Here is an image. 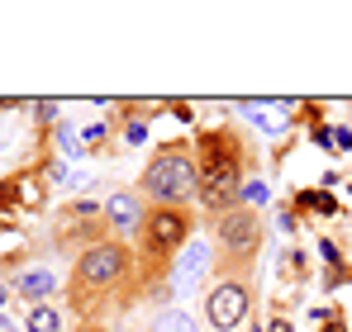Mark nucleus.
I'll use <instances>...</instances> for the list:
<instances>
[{"instance_id":"f257e3e1","label":"nucleus","mask_w":352,"mask_h":332,"mask_svg":"<svg viewBox=\"0 0 352 332\" xmlns=\"http://www.w3.org/2000/svg\"><path fill=\"white\" fill-rule=\"evenodd\" d=\"M143 294H148V285H143L138 252L119 237H105L72 261V276L62 285V309L76 323L105 328L110 318H124L133 304H143Z\"/></svg>"},{"instance_id":"f03ea898","label":"nucleus","mask_w":352,"mask_h":332,"mask_svg":"<svg viewBox=\"0 0 352 332\" xmlns=\"http://www.w3.org/2000/svg\"><path fill=\"white\" fill-rule=\"evenodd\" d=\"M190 143H195V171H200L195 200L210 214L234 209L243 185L257 180V147H252V138L238 123H214V128H200Z\"/></svg>"},{"instance_id":"7ed1b4c3","label":"nucleus","mask_w":352,"mask_h":332,"mask_svg":"<svg viewBox=\"0 0 352 332\" xmlns=\"http://www.w3.org/2000/svg\"><path fill=\"white\" fill-rule=\"evenodd\" d=\"M138 200L143 204H190L200 190V171H195V143L190 138H167L153 147V157L138 171Z\"/></svg>"},{"instance_id":"20e7f679","label":"nucleus","mask_w":352,"mask_h":332,"mask_svg":"<svg viewBox=\"0 0 352 332\" xmlns=\"http://www.w3.org/2000/svg\"><path fill=\"white\" fill-rule=\"evenodd\" d=\"M267 242V219L248 204H234L224 214H210V247H214V271H257ZM210 271V276H214Z\"/></svg>"},{"instance_id":"39448f33","label":"nucleus","mask_w":352,"mask_h":332,"mask_svg":"<svg viewBox=\"0 0 352 332\" xmlns=\"http://www.w3.org/2000/svg\"><path fill=\"white\" fill-rule=\"evenodd\" d=\"M257 313V271H214L200 294V323L210 332H238Z\"/></svg>"},{"instance_id":"423d86ee","label":"nucleus","mask_w":352,"mask_h":332,"mask_svg":"<svg viewBox=\"0 0 352 332\" xmlns=\"http://www.w3.org/2000/svg\"><path fill=\"white\" fill-rule=\"evenodd\" d=\"M210 271H214V247L205 237H190L186 252L172 261V299H190L210 285Z\"/></svg>"},{"instance_id":"0eeeda50","label":"nucleus","mask_w":352,"mask_h":332,"mask_svg":"<svg viewBox=\"0 0 352 332\" xmlns=\"http://www.w3.org/2000/svg\"><path fill=\"white\" fill-rule=\"evenodd\" d=\"M143 214H148V204L138 200V190H133V185H115V190L105 195V223H110V237H119V242L138 237Z\"/></svg>"},{"instance_id":"6e6552de","label":"nucleus","mask_w":352,"mask_h":332,"mask_svg":"<svg viewBox=\"0 0 352 332\" xmlns=\"http://www.w3.org/2000/svg\"><path fill=\"white\" fill-rule=\"evenodd\" d=\"M238 110L248 114L262 133H286L295 119V105L291 100H238Z\"/></svg>"},{"instance_id":"1a4fd4ad","label":"nucleus","mask_w":352,"mask_h":332,"mask_svg":"<svg viewBox=\"0 0 352 332\" xmlns=\"http://www.w3.org/2000/svg\"><path fill=\"white\" fill-rule=\"evenodd\" d=\"M10 289H14V299H29V309H34V304H53L58 276H53L48 266H29V271H19V276L10 280Z\"/></svg>"},{"instance_id":"9d476101","label":"nucleus","mask_w":352,"mask_h":332,"mask_svg":"<svg viewBox=\"0 0 352 332\" xmlns=\"http://www.w3.org/2000/svg\"><path fill=\"white\" fill-rule=\"evenodd\" d=\"M319 257H324V271H319L324 289H343V285H352V266H348L343 242H333V237L324 233V237H319Z\"/></svg>"},{"instance_id":"9b49d317","label":"nucleus","mask_w":352,"mask_h":332,"mask_svg":"<svg viewBox=\"0 0 352 332\" xmlns=\"http://www.w3.org/2000/svg\"><path fill=\"white\" fill-rule=\"evenodd\" d=\"M291 209L305 219V214H314V219H333L338 214V195L333 190H295V200H291Z\"/></svg>"},{"instance_id":"f8f14e48","label":"nucleus","mask_w":352,"mask_h":332,"mask_svg":"<svg viewBox=\"0 0 352 332\" xmlns=\"http://www.w3.org/2000/svg\"><path fill=\"white\" fill-rule=\"evenodd\" d=\"M148 332H205V323H200L190 309H176V304H167V309H157V313H153Z\"/></svg>"},{"instance_id":"ddd939ff","label":"nucleus","mask_w":352,"mask_h":332,"mask_svg":"<svg viewBox=\"0 0 352 332\" xmlns=\"http://www.w3.org/2000/svg\"><path fill=\"white\" fill-rule=\"evenodd\" d=\"M24 332H67V313L58 304H34L24 313Z\"/></svg>"},{"instance_id":"4468645a","label":"nucleus","mask_w":352,"mask_h":332,"mask_svg":"<svg viewBox=\"0 0 352 332\" xmlns=\"http://www.w3.org/2000/svg\"><path fill=\"white\" fill-rule=\"evenodd\" d=\"M309 276H314V271H309V257H305V247H286V252H281V280L300 289V285H305Z\"/></svg>"},{"instance_id":"2eb2a0df","label":"nucleus","mask_w":352,"mask_h":332,"mask_svg":"<svg viewBox=\"0 0 352 332\" xmlns=\"http://www.w3.org/2000/svg\"><path fill=\"white\" fill-rule=\"evenodd\" d=\"M53 143H58V152H62V157H86V143H81V138L72 133V123H67V119L58 123V133H53Z\"/></svg>"},{"instance_id":"dca6fc26","label":"nucleus","mask_w":352,"mask_h":332,"mask_svg":"<svg viewBox=\"0 0 352 332\" xmlns=\"http://www.w3.org/2000/svg\"><path fill=\"white\" fill-rule=\"evenodd\" d=\"M238 204H248V209H257V214H262V209L272 204V190H267V180H248V185H243V195H238Z\"/></svg>"},{"instance_id":"f3484780","label":"nucleus","mask_w":352,"mask_h":332,"mask_svg":"<svg viewBox=\"0 0 352 332\" xmlns=\"http://www.w3.org/2000/svg\"><path fill=\"white\" fill-rule=\"evenodd\" d=\"M29 110H34L38 123H62V100H34Z\"/></svg>"},{"instance_id":"a211bd4d","label":"nucleus","mask_w":352,"mask_h":332,"mask_svg":"<svg viewBox=\"0 0 352 332\" xmlns=\"http://www.w3.org/2000/svg\"><path fill=\"white\" fill-rule=\"evenodd\" d=\"M276 228H281L286 237H295V233H300V214L291 209V200H286V204H276Z\"/></svg>"},{"instance_id":"6ab92c4d","label":"nucleus","mask_w":352,"mask_h":332,"mask_svg":"<svg viewBox=\"0 0 352 332\" xmlns=\"http://www.w3.org/2000/svg\"><path fill=\"white\" fill-rule=\"evenodd\" d=\"M319 332H348V313H343V309H324Z\"/></svg>"},{"instance_id":"aec40b11","label":"nucleus","mask_w":352,"mask_h":332,"mask_svg":"<svg viewBox=\"0 0 352 332\" xmlns=\"http://www.w3.org/2000/svg\"><path fill=\"white\" fill-rule=\"evenodd\" d=\"M348 152H352V128L333 123V157H348Z\"/></svg>"},{"instance_id":"412c9836","label":"nucleus","mask_w":352,"mask_h":332,"mask_svg":"<svg viewBox=\"0 0 352 332\" xmlns=\"http://www.w3.org/2000/svg\"><path fill=\"white\" fill-rule=\"evenodd\" d=\"M19 204V180H0V214Z\"/></svg>"},{"instance_id":"4be33fe9","label":"nucleus","mask_w":352,"mask_h":332,"mask_svg":"<svg viewBox=\"0 0 352 332\" xmlns=\"http://www.w3.org/2000/svg\"><path fill=\"white\" fill-rule=\"evenodd\" d=\"M267 332H295L291 313H286V309H276V313H272V318H267Z\"/></svg>"},{"instance_id":"5701e85b","label":"nucleus","mask_w":352,"mask_h":332,"mask_svg":"<svg viewBox=\"0 0 352 332\" xmlns=\"http://www.w3.org/2000/svg\"><path fill=\"white\" fill-rule=\"evenodd\" d=\"M167 114H176L181 123H190V119H195V105H190V100H167Z\"/></svg>"},{"instance_id":"b1692460","label":"nucleus","mask_w":352,"mask_h":332,"mask_svg":"<svg viewBox=\"0 0 352 332\" xmlns=\"http://www.w3.org/2000/svg\"><path fill=\"white\" fill-rule=\"evenodd\" d=\"M10 304H14V289H10V280L0 276V313H10Z\"/></svg>"},{"instance_id":"393cba45","label":"nucleus","mask_w":352,"mask_h":332,"mask_svg":"<svg viewBox=\"0 0 352 332\" xmlns=\"http://www.w3.org/2000/svg\"><path fill=\"white\" fill-rule=\"evenodd\" d=\"M67 332H110V328H100V323H76V328H67Z\"/></svg>"},{"instance_id":"a878e982","label":"nucleus","mask_w":352,"mask_h":332,"mask_svg":"<svg viewBox=\"0 0 352 332\" xmlns=\"http://www.w3.org/2000/svg\"><path fill=\"white\" fill-rule=\"evenodd\" d=\"M0 332H19V328H14V318H10V313H0Z\"/></svg>"},{"instance_id":"bb28decb","label":"nucleus","mask_w":352,"mask_h":332,"mask_svg":"<svg viewBox=\"0 0 352 332\" xmlns=\"http://www.w3.org/2000/svg\"><path fill=\"white\" fill-rule=\"evenodd\" d=\"M248 332H267V323H257V313H252V323H248Z\"/></svg>"},{"instance_id":"cd10ccee","label":"nucleus","mask_w":352,"mask_h":332,"mask_svg":"<svg viewBox=\"0 0 352 332\" xmlns=\"http://www.w3.org/2000/svg\"><path fill=\"white\" fill-rule=\"evenodd\" d=\"M348 195H352V176H348Z\"/></svg>"},{"instance_id":"c85d7f7f","label":"nucleus","mask_w":352,"mask_h":332,"mask_svg":"<svg viewBox=\"0 0 352 332\" xmlns=\"http://www.w3.org/2000/svg\"><path fill=\"white\" fill-rule=\"evenodd\" d=\"M119 332H129V328H119Z\"/></svg>"},{"instance_id":"c756f323","label":"nucleus","mask_w":352,"mask_h":332,"mask_svg":"<svg viewBox=\"0 0 352 332\" xmlns=\"http://www.w3.org/2000/svg\"><path fill=\"white\" fill-rule=\"evenodd\" d=\"M348 332H352V328H348Z\"/></svg>"}]
</instances>
